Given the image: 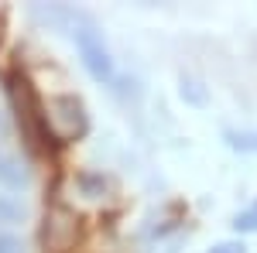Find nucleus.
Here are the masks:
<instances>
[{"instance_id":"1","label":"nucleus","mask_w":257,"mask_h":253,"mask_svg":"<svg viewBox=\"0 0 257 253\" xmlns=\"http://www.w3.org/2000/svg\"><path fill=\"white\" fill-rule=\"evenodd\" d=\"M7 96H11V106H14L18 127L24 130L28 144H31V147H41V144H45V137H52V134H48L45 106H41V99H38V93H35V86H31V79L14 69V72L7 76Z\"/></svg>"},{"instance_id":"2","label":"nucleus","mask_w":257,"mask_h":253,"mask_svg":"<svg viewBox=\"0 0 257 253\" xmlns=\"http://www.w3.org/2000/svg\"><path fill=\"white\" fill-rule=\"evenodd\" d=\"M45 120H48V134L55 137L59 144H69V140H79L89 127L86 120V110L76 96H55L48 106H45Z\"/></svg>"},{"instance_id":"3","label":"nucleus","mask_w":257,"mask_h":253,"mask_svg":"<svg viewBox=\"0 0 257 253\" xmlns=\"http://www.w3.org/2000/svg\"><path fill=\"white\" fill-rule=\"evenodd\" d=\"M72 38H76V48H79V55H82L86 72L96 79V82H113V76H117L113 59H110L106 45H103V38H99V31L89 24V18L82 21L79 28H72Z\"/></svg>"},{"instance_id":"4","label":"nucleus","mask_w":257,"mask_h":253,"mask_svg":"<svg viewBox=\"0 0 257 253\" xmlns=\"http://www.w3.org/2000/svg\"><path fill=\"white\" fill-rule=\"evenodd\" d=\"M0 181H7V185H21L24 181V168L18 164V157L7 154V151H0Z\"/></svg>"},{"instance_id":"5","label":"nucleus","mask_w":257,"mask_h":253,"mask_svg":"<svg viewBox=\"0 0 257 253\" xmlns=\"http://www.w3.org/2000/svg\"><path fill=\"white\" fill-rule=\"evenodd\" d=\"M233 229L237 233H257V202H250L243 212L233 215Z\"/></svg>"},{"instance_id":"6","label":"nucleus","mask_w":257,"mask_h":253,"mask_svg":"<svg viewBox=\"0 0 257 253\" xmlns=\"http://www.w3.org/2000/svg\"><path fill=\"white\" fill-rule=\"evenodd\" d=\"M21 215H24V209L18 198L0 192V222H21Z\"/></svg>"},{"instance_id":"7","label":"nucleus","mask_w":257,"mask_h":253,"mask_svg":"<svg viewBox=\"0 0 257 253\" xmlns=\"http://www.w3.org/2000/svg\"><path fill=\"white\" fill-rule=\"evenodd\" d=\"M226 144H230L233 151H257V134H250V130H243V134L226 130Z\"/></svg>"},{"instance_id":"8","label":"nucleus","mask_w":257,"mask_h":253,"mask_svg":"<svg viewBox=\"0 0 257 253\" xmlns=\"http://www.w3.org/2000/svg\"><path fill=\"white\" fill-rule=\"evenodd\" d=\"M0 253H24V246H21V239L0 233Z\"/></svg>"},{"instance_id":"9","label":"nucleus","mask_w":257,"mask_h":253,"mask_svg":"<svg viewBox=\"0 0 257 253\" xmlns=\"http://www.w3.org/2000/svg\"><path fill=\"white\" fill-rule=\"evenodd\" d=\"M209 253H247V250H243V243H219Z\"/></svg>"}]
</instances>
